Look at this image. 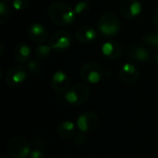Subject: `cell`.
I'll use <instances>...</instances> for the list:
<instances>
[{
	"instance_id": "cell-1",
	"label": "cell",
	"mask_w": 158,
	"mask_h": 158,
	"mask_svg": "<svg viewBox=\"0 0 158 158\" xmlns=\"http://www.w3.org/2000/svg\"><path fill=\"white\" fill-rule=\"evenodd\" d=\"M48 15L51 20L58 26L69 25L76 18L74 8L69 5L61 2L52 3L48 7Z\"/></svg>"
},
{
	"instance_id": "cell-2",
	"label": "cell",
	"mask_w": 158,
	"mask_h": 158,
	"mask_svg": "<svg viewBox=\"0 0 158 158\" xmlns=\"http://www.w3.org/2000/svg\"><path fill=\"white\" fill-rule=\"evenodd\" d=\"M98 31L106 37L116 36L120 31V22L116 14L112 12H106L103 14L97 24Z\"/></svg>"
},
{
	"instance_id": "cell-3",
	"label": "cell",
	"mask_w": 158,
	"mask_h": 158,
	"mask_svg": "<svg viewBox=\"0 0 158 158\" xmlns=\"http://www.w3.org/2000/svg\"><path fill=\"white\" fill-rule=\"evenodd\" d=\"M7 153L12 158H27L31 153L30 145L23 137L15 136L7 143Z\"/></svg>"
},
{
	"instance_id": "cell-4",
	"label": "cell",
	"mask_w": 158,
	"mask_h": 158,
	"mask_svg": "<svg viewBox=\"0 0 158 158\" xmlns=\"http://www.w3.org/2000/svg\"><path fill=\"white\" fill-rule=\"evenodd\" d=\"M80 74L84 81L95 84L101 81L105 77V70L99 64L87 63L81 67Z\"/></svg>"
},
{
	"instance_id": "cell-5",
	"label": "cell",
	"mask_w": 158,
	"mask_h": 158,
	"mask_svg": "<svg viewBox=\"0 0 158 158\" xmlns=\"http://www.w3.org/2000/svg\"><path fill=\"white\" fill-rule=\"evenodd\" d=\"M90 95V89L85 84H77L69 89L65 94L66 101L71 106L83 104Z\"/></svg>"
},
{
	"instance_id": "cell-6",
	"label": "cell",
	"mask_w": 158,
	"mask_h": 158,
	"mask_svg": "<svg viewBox=\"0 0 158 158\" xmlns=\"http://www.w3.org/2000/svg\"><path fill=\"white\" fill-rule=\"evenodd\" d=\"M72 43L71 35L66 31H59L55 32L49 37L48 44L53 50L56 52H61L68 49Z\"/></svg>"
},
{
	"instance_id": "cell-7",
	"label": "cell",
	"mask_w": 158,
	"mask_h": 158,
	"mask_svg": "<svg viewBox=\"0 0 158 158\" xmlns=\"http://www.w3.org/2000/svg\"><path fill=\"white\" fill-rule=\"evenodd\" d=\"M28 71L21 66L11 67L5 75L6 83L12 88L18 87L22 84L27 79Z\"/></svg>"
},
{
	"instance_id": "cell-8",
	"label": "cell",
	"mask_w": 158,
	"mask_h": 158,
	"mask_svg": "<svg viewBox=\"0 0 158 158\" xmlns=\"http://www.w3.org/2000/svg\"><path fill=\"white\" fill-rule=\"evenodd\" d=\"M98 125V117L92 111L82 113L77 119V126L82 132H92Z\"/></svg>"
},
{
	"instance_id": "cell-9",
	"label": "cell",
	"mask_w": 158,
	"mask_h": 158,
	"mask_svg": "<svg viewBox=\"0 0 158 158\" xmlns=\"http://www.w3.org/2000/svg\"><path fill=\"white\" fill-rule=\"evenodd\" d=\"M119 11L123 17L131 19L142 13V4L139 0H121Z\"/></svg>"
},
{
	"instance_id": "cell-10",
	"label": "cell",
	"mask_w": 158,
	"mask_h": 158,
	"mask_svg": "<svg viewBox=\"0 0 158 158\" xmlns=\"http://www.w3.org/2000/svg\"><path fill=\"white\" fill-rule=\"evenodd\" d=\"M119 79L120 81L126 85H132L134 84L140 76L138 69L131 63L124 64L120 70H119Z\"/></svg>"
},
{
	"instance_id": "cell-11",
	"label": "cell",
	"mask_w": 158,
	"mask_h": 158,
	"mask_svg": "<svg viewBox=\"0 0 158 158\" xmlns=\"http://www.w3.org/2000/svg\"><path fill=\"white\" fill-rule=\"evenodd\" d=\"M69 82L70 81H69V75L66 72L61 71V70L55 72L51 78L52 89L57 94H61L65 92L69 88Z\"/></svg>"
},
{
	"instance_id": "cell-12",
	"label": "cell",
	"mask_w": 158,
	"mask_h": 158,
	"mask_svg": "<svg viewBox=\"0 0 158 158\" xmlns=\"http://www.w3.org/2000/svg\"><path fill=\"white\" fill-rule=\"evenodd\" d=\"M102 54L108 59H116L120 56L122 48L118 42L115 40H109L103 44L101 48Z\"/></svg>"
},
{
	"instance_id": "cell-13",
	"label": "cell",
	"mask_w": 158,
	"mask_h": 158,
	"mask_svg": "<svg viewBox=\"0 0 158 158\" xmlns=\"http://www.w3.org/2000/svg\"><path fill=\"white\" fill-rule=\"evenodd\" d=\"M28 36L35 43H43L48 37L46 28L41 23H32L28 29Z\"/></svg>"
},
{
	"instance_id": "cell-14",
	"label": "cell",
	"mask_w": 158,
	"mask_h": 158,
	"mask_svg": "<svg viewBox=\"0 0 158 158\" xmlns=\"http://www.w3.org/2000/svg\"><path fill=\"white\" fill-rule=\"evenodd\" d=\"M75 37L80 43L88 44L93 42L97 37V33L93 27L88 25H83V26H80L76 30Z\"/></svg>"
},
{
	"instance_id": "cell-15",
	"label": "cell",
	"mask_w": 158,
	"mask_h": 158,
	"mask_svg": "<svg viewBox=\"0 0 158 158\" xmlns=\"http://www.w3.org/2000/svg\"><path fill=\"white\" fill-rule=\"evenodd\" d=\"M13 55L17 62H19V64H24L30 61L31 56V50L27 44L20 43L17 44L16 47L14 48Z\"/></svg>"
},
{
	"instance_id": "cell-16",
	"label": "cell",
	"mask_w": 158,
	"mask_h": 158,
	"mask_svg": "<svg viewBox=\"0 0 158 158\" xmlns=\"http://www.w3.org/2000/svg\"><path fill=\"white\" fill-rule=\"evenodd\" d=\"M129 56L131 59L137 62H145L150 58V53L148 49L141 44H135L131 46L129 51Z\"/></svg>"
},
{
	"instance_id": "cell-17",
	"label": "cell",
	"mask_w": 158,
	"mask_h": 158,
	"mask_svg": "<svg viewBox=\"0 0 158 158\" xmlns=\"http://www.w3.org/2000/svg\"><path fill=\"white\" fill-rule=\"evenodd\" d=\"M76 127L71 121H63L56 128L57 135L62 139H70L75 134Z\"/></svg>"
},
{
	"instance_id": "cell-18",
	"label": "cell",
	"mask_w": 158,
	"mask_h": 158,
	"mask_svg": "<svg viewBox=\"0 0 158 158\" xmlns=\"http://www.w3.org/2000/svg\"><path fill=\"white\" fill-rule=\"evenodd\" d=\"M10 15L9 0H1L0 2V24H5Z\"/></svg>"
},
{
	"instance_id": "cell-19",
	"label": "cell",
	"mask_w": 158,
	"mask_h": 158,
	"mask_svg": "<svg viewBox=\"0 0 158 158\" xmlns=\"http://www.w3.org/2000/svg\"><path fill=\"white\" fill-rule=\"evenodd\" d=\"M143 42L153 48H158V32L153 31L144 34L143 36Z\"/></svg>"
},
{
	"instance_id": "cell-20",
	"label": "cell",
	"mask_w": 158,
	"mask_h": 158,
	"mask_svg": "<svg viewBox=\"0 0 158 158\" xmlns=\"http://www.w3.org/2000/svg\"><path fill=\"white\" fill-rule=\"evenodd\" d=\"M91 6L87 1H79L74 6V11L78 16H85L90 11Z\"/></svg>"
},
{
	"instance_id": "cell-21",
	"label": "cell",
	"mask_w": 158,
	"mask_h": 158,
	"mask_svg": "<svg viewBox=\"0 0 158 158\" xmlns=\"http://www.w3.org/2000/svg\"><path fill=\"white\" fill-rule=\"evenodd\" d=\"M52 47L48 44H40L38 45L36 48H35V56L39 58V59H44V58H46L51 51H52Z\"/></svg>"
},
{
	"instance_id": "cell-22",
	"label": "cell",
	"mask_w": 158,
	"mask_h": 158,
	"mask_svg": "<svg viewBox=\"0 0 158 158\" xmlns=\"http://www.w3.org/2000/svg\"><path fill=\"white\" fill-rule=\"evenodd\" d=\"M27 71L31 75H37L41 71V64L36 60H30L27 63Z\"/></svg>"
},
{
	"instance_id": "cell-23",
	"label": "cell",
	"mask_w": 158,
	"mask_h": 158,
	"mask_svg": "<svg viewBox=\"0 0 158 158\" xmlns=\"http://www.w3.org/2000/svg\"><path fill=\"white\" fill-rule=\"evenodd\" d=\"M12 7L15 8V10L20 11L26 9L30 5V0H11Z\"/></svg>"
},
{
	"instance_id": "cell-24",
	"label": "cell",
	"mask_w": 158,
	"mask_h": 158,
	"mask_svg": "<svg viewBox=\"0 0 158 158\" xmlns=\"http://www.w3.org/2000/svg\"><path fill=\"white\" fill-rule=\"evenodd\" d=\"M86 135L84 132L81 131L79 133H77L75 136H74V143L78 145V146H81V145H83L85 143H86Z\"/></svg>"
},
{
	"instance_id": "cell-25",
	"label": "cell",
	"mask_w": 158,
	"mask_h": 158,
	"mask_svg": "<svg viewBox=\"0 0 158 158\" xmlns=\"http://www.w3.org/2000/svg\"><path fill=\"white\" fill-rule=\"evenodd\" d=\"M29 158H44V155L42 150L35 148L32 151H31Z\"/></svg>"
},
{
	"instance_id": "cell-26",
	"label": "cell",
	"mask_w": 158,
	"mask_h": 158,
	"mask_svg": "<svg viewBox=\"0 0 158 158\" xmlns=\"http://www.w3.org/2000/svg\"><path fill=\"white\" fill-rule=\"evenodd\" d=\"M153 21H154V24L156 25V27L158 29V8H156L154 12V15H153Z\"/></svg>"
},
{
	"instance_id": "cell-27",
	"label": "cell",
	"mask_w": 158,
	"mask_h": 158,
	"mask_svg": "<svg viewBox=\"0 0 158 158\" xmlns=\"http://www.w3.org/2000/svg\"><path fill=\"white\" fill-rule=\"evenodd\" d=\"M0 47H1V50H0V52H1V53H0V56H2V55H3V51H4V49H3V44H2V43L0 44Z\"/></svg>"
},
{
	"instance_id": "cell-28",
	"label": "cell",
	"mask_w": 158,
	"mask_h": 158,
	"mask_svg": "<svg viewBox=\"0 0 158 158\" xmlns=\"http://www.w3.org/2000/svg\"><path fill=\"white\" fill-rule=\"evenodd\" d=\"M156 63L158 64V54L156 56Z\"/></svg>"
},
{
	"instance_id": "cell-29",
	"label": "cell",
	"mask_w": 158,
	"mask_h": 158,
	"mask_svg": "<svg viewBox=\"0 0 158 158\" xmlns=\"http://www.w3.org/2000/svg\"><path fill=\"white\" fill-rule=\"evenodd\" d=\"M1 158H7L5 155H1Z\"/></svg>"
}]
</instances>
